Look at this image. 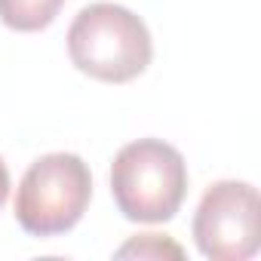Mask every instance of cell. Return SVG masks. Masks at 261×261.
Masks as SVG:
<instances>
[{"instance_id": "3", "label": "cell", "mask_w": 261, "mask_h": 261, "mask_svg": "<svg viewBox=\"0 0 261 261\" xmlns=\"http://www.w3.org/2000/svg\"><path fill=\"white\" fill-rule=\"evenodd\" d=\"M89 197V166L77 154H46L22 175L16 191V218L31 237H59L83 218Z\"/></svg>"}, {"instance_id": "1", "label": "cell", "mask_w": 261, "mask_h": 261, "mask_svg": "<svg viewBox=\"0 0 261 261\" xmlns=\"http://www.w3.org/2000/svg\"><path fill=\"white\" fill-rule=\"evenodd\" d=\"M71 62L105 83L136 80L154 56L148 25L120 4H89L68 28Z\"/></svg>"}, {"instance_id": "2", "label": "cell", "mask_w": 261, "mask_h": 261, "mask_svg": "<svg viewBox=\"0 0 261 261\" xmlns=\"http://www.w3.org/2000/svg\"><path fill=\"white\" fill-rule=\"evenodd\" d=\"M111 194L117 209L129 221H169L175 218L188 194L185 157L160 139L129 142L114 157Z\"/></svg>"}, {"instance_id": "6", "label": "cell", "mask_w": 261, "mask_h": 261, "mask_svg": "<svg viewBox=\"0 0 261 261\" xmlns=\"http://www.w3.org/2000/svg\"><path fill=\"white\" fill-rule=\"evenodd\" d=\"M175 255V258H181V249L175 246V243H169V240H160L157 233H145L142 240H133V243H126L117 255Z\"/></svg>"}, {"instance_id": "5", "label": "cell", "mask_w": 261, "mask_h": 261, "mask_svg": "<svg viewBox=\"0 0 261 261\" xmlns=\"http://www.w3.org/2000/svg\"><path fill=\"white\" fill-rule=\"evenodd\" d=\"M62 7L65 0H0V22L13 31H43Z\"/></svg>"}, {"instance_id": "7", "label": "cell", "mask_w": 261, "mask_h": 261, "mask_svg": "<svg viewBox=\"0 0 261 261\" xmlns=\"http://www.w3.org/2000/svg\"><path fill=\"white\" fill-rule=\"evenodd\" d=\"M7 194H10V172H7L4 157H0V206L7 203Z\"/></svg>"}, {"instance_id": "4", "label": "cell", "mask_w": 261, "mask_h": 261, "mask_svg": "<svg viewBox=\"0 0 261 261\" xmlns=\"http://www.w3.org/2000/svg\"><path fill=\"white\" fill-rule=\"evenodd\" d=\"M261 200L249 181H215L194 215V240L212 261H246L258 252Z\"/></svg>"}]
</instances>
